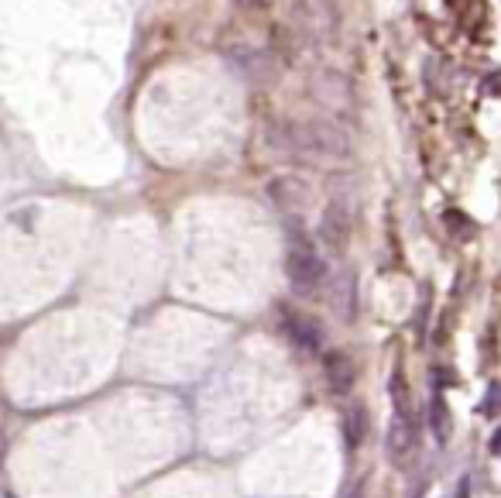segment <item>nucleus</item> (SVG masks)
<instances>
[{
  "instance_id": "1",
  "label": "nucleus",
  "mask_w": 501,
  "mask_h": 498,
  "mask_svg": "<svg viewBox=\"0 0 501 498\" xmlns=\"http://www.w3.org/2000/svg\"><path fill=\"white\" fill-rule=\"evenodd\" d=\"M271 145L309 162H347L354 155L350 131L340 120H299V124H279L271 128Z\"/></svg>"
},
{
  "instance_id": "2",
  "label": "nucleus",
  "mask_w": 501,
  "mask_h": 498,
  "mask_svg": "<svg viewBox=\"0 0 501 498\" xmlns=\"http://www.w3.org/2000/svg\"><path fill=\"white\" fill-rule=\"evenodd\" d=\"M285 234H288L285 275H288L292 289H296V293H313V289H320L323 278H327V265H323V258L316 254V248L309 245L303 224H299V217H288Z\"/></svg>"
},
{
  "instance_id": "3",
  "label": "nucleus",
  "mask_w": 501,
  "mask_h": 498,
  "mask_svg": "<svg viewBox=\"0 0 501 498\" xmlns=\"http://www.w3.org/2000/svg\"><path fill=\"white\" fill-rule=\"evenodd\" d=\"M309 96L327 113H333V120L354 113V83H350L340 69L333 66L313 69V76H309Z\"/></svg>"
},
{
  "instance_id": "4",
  "label": "nucleus",
  "mask_w": 501,
  "mask_h": 498,
  "mask_svg": "<svg viewBox=\"0 0 501 498\" xmlns=\"http://www.w3.org/2000/svg\"><path fill=\"white\" fill-rule=\"evenodd\" d=\"M288 28L299 35L303 46H320L330 42L337 31V14L330 7V0H296L292 4V21Z\"/></svg>"
},
{
  "instance_id": "5",
  "label": "nucleus",
  "mask_w": 501,
  "mask_h": 498,
  "mask_svg": "<svg viewBox=\"0 0 501 498\" xmlns=\"http://www.w3.org/2000/svg\"><path fill=\"white\" fill-rule=\"evenodd\" d=\"M223 55L247 83H268L275 76V55L255 42H227Z\"/></svg>"
},
{
  "instance_id": "6",
  "label": "nucleus",
  "mask_w": 501,
  "mask_h": 498,
  "mask_svg": "<svg viewBox=\"0 0 501 498\" xmlns=\"http://www.w3.org/2000/svg\"><path fill=\"white\" fill-rule=\"evenodd\" d=\"M350 234H354V203H350V196H333L323 210V220H320V241L333 254H344L350 245Z\"/></svg>"
},
{
  "instance_id": "7",
  "label": "nucleus",
  "mask_w": 501,
  "mask_h": 498,
  "mask_svg": "<svg viewBox=\"0 0 501 498\" xmlns=\"http://www.w3.org/2000/svg\"><path fill=\"white\" fill-rule=\"evenodd\" d=\"M309 182L299 176H279V179L268 182V200L282 210L285 217H299L305 206H309Z\"/></svg>"
},
{
  "instance_id": "8",
  "label": "nucleus",
  "mask_w": 501,
  "mask_h": 498,
  "mask_svg": "<svg viewBox=\"0 0 501 498\" xmlns=\"http://www.w3.org/2000/svg\"><path fill=\"white\" fill-rule=\"evenodd\" d=\"M415 444H419V433H415L413 416L395 412L392 423H388V436H385V451H388V457H392L398 468H405V461L415 453Z\"/></svg>"
},
{
  "instance_id": "9",
  "label": "nucleus",
  "mask_w": 501,
  "mask_h": 498,
  "mask_svg": "<svg viewBox=\"0 0 501 498\" xmlns=\"http://www.w3.org/2000/svg\"><path fill=\"white\" fill-rule=\"evenodd\" d=\"M323 371H327V382L337 395H347L357 382V364L350 361V354H344V351H330L323 358Z\"/></svg>"
},
{
  "instance_id": "10",
  "label": "nucleus",
  "mask_w": 501,
  "mask_h": 498,
  "mask_svg": "<svg viewBox=\"0 0 501 498\" xmlns=\"http://www.w3.org/2000/svg\"><path fill=\"white\" fill-rule=\"evenodd\" d=\"M285 334L296 340L299 347H305V351H316V347H320V340H323L320 327H316V320L296 317V313H288V317H285Z\"/></svg>"
},
{
  "instance_id": "11",
  "label": "nucleus",
  "mask_w": 501,
  "mask_h": 498,
  "mask_svg": "<svg viewBox=\"0 0 501 498\" xmlns=\"http://www.w3.org/2000/svg\"><path fill=\"white\" fill-rule=\"evenodd\" d=\"M330 306H333L340 317H350V313H354V278H350V272L333 278V286H330Z\"/></svg>"
},
{
  "instance_id": "12",
  "label": "nucleus",
  "mask_w": 501,
  "mask_h": 498,
  "mask_svg": "<svg viewBox=\"0 0 501 498\" xmlns=\"http://www.w3.org/2000/svg\"><path fill=\"white\" fill-rule=\"evenodd\" d=\"M430 427H433V436L439 444H447L454 436V416H450V406L439 395L433 399V409H430Z\"/></svg>"
},
{
  "instance_id": "13",
  "label": "nucleus",
  "mask_w": 501,
  "mask_h": 498,
  "mask_svg": "<svg viewBox=\"0 0 501 498\" xmlns=\"http://www.w3.org/2000/svg\"><path fill=\"white\" fill-rule=\"evenodd\" d=\"M344 436H347L350 451L364 444V409H361V406L344 409Z\"/></svg>"
},
{
  "instance_id": "14",
  "label": "nucleus",
  "mask_w": 501,
  "mask_h": 498,
  "mask_svg": "<svg viewBox=\"0 0 501 498\" xmlns=\"http://www.w3.org/2000/svg\"><path fill=\"white\" fill-rule=\"evenodd\" d=\"M388 392H392L395 412H402V416H409V412H413V392H409V382H405V375H402V368H395L392 382H388Z\"/></svg>"
},
{
  "instance_id": "15",
  "label": "nucleus",
  "mask_w": 501,
  "mask_h": 498,
  "mask_svg": "<svg viewBox=\"0 0 501 498\" xmlns=\"http://www.w3.org/2000/svg\"><path fill=\"white\" fill-rule=\"evenodd\" d=\"M480 412H484V416L501 412V382H491V386H488V395H484V403H480Z\"/></svg>"
},
{
  "instance_id": "16",
  "label": "nucleus",
  "mask_w": 501,
  "mask_h": 498,
  "mask_svg": "<svg viewBox=\"0 0 501 498\" xmlns=\"http://www.w3.org/2000/svg\"><path fill=\"white\" fill-rule=\"evenodd\" d=\"M240 11H264L268 7V0H234Z\"/></svg>"
},
{
  "instance_id": "17",
  "label": "nucleus",
  "mask_w": 501,
  "mask_h": 498,
  "mask_svg": "<svg viewBox=\"0 0 501 498\" xmlns=\"http://www.w3.org/2000/svg\"><path fill=\"white\" fill-rule=\"evenodd\" d=\"M491 451H495V453H501V430L495 433V440H491Z\"/></svg>"
},
{
  "instance_id": "18",
  "label": "nucleus",
  "mask_w": 501,
  "mask_h": 498,
  "mask_svg": "<svg viewBox=\"0 0 501 498\" xmlns=\"http://www.w3.org/2000/svg\"><path fill=\"white\" fill-rule=\"evenodd\" d=\"M347 498H364V485H357V488H350Z\"/></svg>"
},
{
  "instance_id": "19",
  "label": "nucleus",
  "mask_w": 501,
  "mask_h": 498,
  "mask_svg": "<svg viewBox=\"0 0 501 498\" xmlns=\"http://www.w3.org/2000/svg\"><path fill=\"white\" fill-rule=\"evenodd\" d=\"M460 498H467V481H463V485H460Z\"/></svg>"
}]
</instances>
